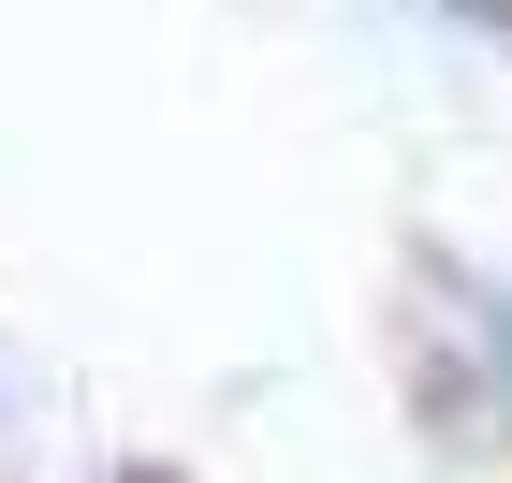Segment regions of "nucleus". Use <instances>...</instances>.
<instances>
[{"instance_id":"obj_2","label":"nucleus","mask_w":512,"mask_h":483,"mask_svg":"<svg viewBox=\"0 0 512 483\" xmlns=\"http://www.w3.org/2000/svg\"><path fill=\"white\" fill-rule=\"evenodd\" d=\"M498 352H512V337H498Z\"/></svg>"},{"instance_id":"obj_1","label":"nucleus","mask_w":512,"mask_h":483,"mask_svg":"<svg viewBox=\"0 0 512 483\" xmlns=\"http://www.w3.org/2000/svg\"><path fill=\"white\" fill-rule=\"evenodd\" d=\"M439 15H483V30H512V0H439Z\"/></svg>"}]
</instances>
